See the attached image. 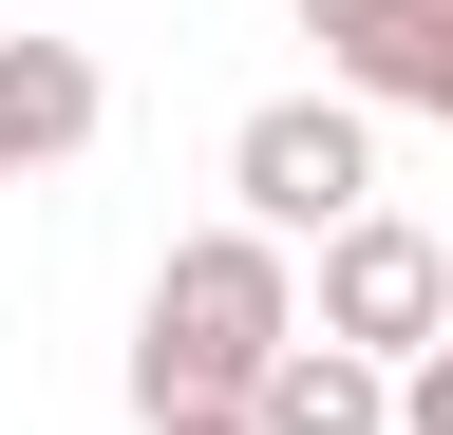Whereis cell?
<instances>
[{
  "instance_id": "1",
  "label": "cell",
  "mask_w": 453,
  "mask_h": 435,
  "mask_svg": "<svg viewBox=\"0 0 453 435\" xmlns=\"http://www.w3.org/2000/svg\"><path fill=\"white\" fill-rule=\"evenodd\" d=\"M321 341V303L283 284V246L265 228H189L151 265V303H133V416L170 435V416H246L283 360Z\"/></svg>"
},
{
  "instance_id": "8",
  "label": "cell",
  "mask_w": 453,
  "mask_h": 435,
  "mask_svg": "<svg viewBox=\"0 0 453 435\" xmlns=\"http://www.w3.org/2000/svg\"><path fill=\"white\" fill-rule=\"evenodd\" d=\"M170 435H265V416H170Z\"/></svg>"
},
{
  "instance_id": "2",
  "label": "cell",
  "mask_w": 453,
  "mask_h": 435,
  "mask_svg": "<svg viewBox=\"0 0 453 435\" xmlns=\"http://www.w3.org/2000/svg\"><path fill=\"white\" fill-rule=\"evenodd\" d=\"M226 190H246L265 246H303V228L340 246V228L378 208V114H359V95H265V114L226 133Z\"/></svg>"
},
{
  "instance_id": "4",
  "label": "cell",
  "mask_w": 453,
  "mask_h": 435,
  "mask_svg": "<svg viewBox=\"0 0 453 435\" xmlns=\"http://www.w3.org/2000/svg\"><path fill=\"white\" fill-rule=\"evenodd\" d=\"M95 114H113V95H95L76 38H0V190H19V171H76Z\"/></svg>"
},
{
  "instance_id": "3",
  "label": "cell",
  "mask_w": 453,
  "mask_h": 435,
  "mask_svg": "<svg viewBox=\"0 0 453 435\" xmlns=\"http://www.w3.org/2000/svg\"><path fill=\"white\" fill-rule=\"evenodd\" d=\"M321 341H359V360H434V341H453V246L396 228V208H359V228L321 246Z\"/></svg>"
},
{
  "instance_id": "5",
  "label": "cell",
  "mask_w": 453,
  "mask_h": 435,
  "mask_svg": "<svg viewBox=\"0 0 453 435\" xmlns=\"http://www.w3.org/2000/svg\"><path fill=\"white\" fill-rule=\"evenodd\" d=\"M246 416H265V435H396V360H359V341H303V360H283Z\"/></svg>"
},
{
  "instance_id": "6",
  "label": "cell",
  "mask_w": 453,
  "mask_h": 435,
  "mask_svg": "<svg viewBox=\"0 0 453 435\" xmlns=\"http://www.w3.org/2000/svg\"><path fill=\"white\" fill-rule=\"evenodd\" d=\"M416 19H453V0H303V38H321V58H359V38H416Z\"/></svg>"
},
{
  "instance_id": "7",
  "label": "cell",
  "mask_w": 453,
  "mask_h": 435,
  "mask_svg": "<svg viewBox=\"0 0 453 435\" xmlns=\"http://www.w3.org/2000/svg\"><path fill=\"white\" fill-rule=\"evenodd\" d=\"M396 435H453V341H434V360H396Z\"/></svg>"
}]
</instances>
